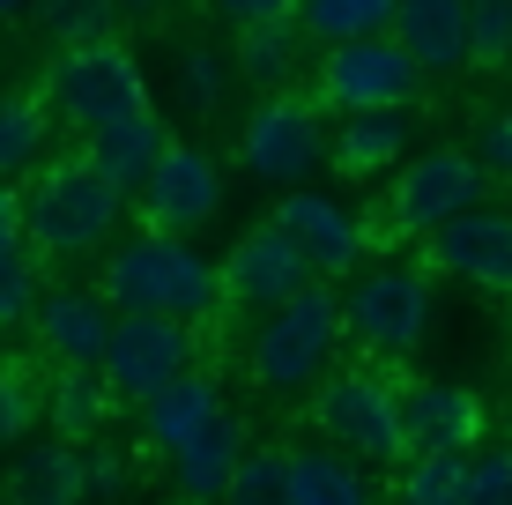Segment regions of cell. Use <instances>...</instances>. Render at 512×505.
Listing matches in <instances>:
<instances>
[{
    "instance_id": "obj_1",
    "label": "cell",
    "mask_w": 512,
    "mask_h": 505,
    "mask_svg": "<svg viewBox=\"0 0 512 505\" xmlns=\"http://www.w3.org/2000/svg\"><path fill=\"white\" fill-rule=\"evenodd\" d=\"M97 298L112 312H156V320H216L223 312V275L193 238H156V231H134L127 246L104 253V283Z\"/></svg>"
},
{
    "instance_id": "obj_2",
    "label": "cell",
    "mask_w": 512,
    "mask_h": 505,
    "mask_svg": "<svg viewBox=\"0 0 512 505\" xmlns=\"http://www.w3.org/2000/svg\"><path fill=\"white\" fill-rule=\"evenodd\" d=\"M490 171L475 164V149H423L401 164L394 194L364 216V253H394V246H423L446 223H461L468 208H483Z\"/></svg>"
},
{
    "instance_id": "obj_3",
    "label": "cell",
    "mask_w": 512,
    "mask_h": 505,
    "mask_svg": "<svg viewBox=\"0 0 512 505\" xmlns=\"http://www.w3.org/2000/svg\"><path fill=\"white\" fill-rule=\"evenodd\" d=\"M15 201H23V246L45 253V260L97 253L104 238L119 231V216H127V194L104 186L82 156H52V164H38Z\"/></svg>"
},
{
    "instance_id": "obj_4",
    "label": "cell",
    "mask_w": 512,
    "mask_h": 505,
    "mask_svg": "<svg viewBox=\"0 0 512 505\" xmlns=\"http://www.w3.org/2000/svg\"><path fill=\"white\" fill-rule=\"evenodd\" d=\"M334 350H342V290L312 283L290 305L260 312L253 342H245V372L260 394H312L334 372Z\"/></svg>"
},
{
    "instance_id": "obj_5",
    "label": "cell",
    "mask_w": 512,
    "mask_h": 505,
    "mask_svg": "<svg viewBox=\"0 0 512 505\" xmlns=\"http://www.w3.org/2000/svg\"><path fill=\"white\" fill-rule=\"evenodd\" d=\"M431 335V275L416 260H386V268H357L342 290V342H357L364 357L401 364Z\"/></svg>"
},
{
    "instance_id": "obj_6",
    "label": "cell",
    "mask_w": 512,
    "mask_h": 505,
    "mask_svg": "<svg viewBox=\"0 0 512 505\" xmlns=\"http://www.w3.org/2000/svg\"><path fill=\"white\" fill-rule=\"evenodd\" d=\"M312 431L357 468H401L409 461L401 424H394V379L372 372V364H334L320 387H312Z\"/></svg>"
},
{
    "instance_id": "obj_7",
    "label": "cell",
    "mask_w": 512,
    "mask_h": 505,
    "mask_svg": "<svg viewBox=\"0 0 512 505\" xmlns=\"http://www.w3.org/2000/svg\"><path fill=\"white\" fill-rule=\"evenodd\" d=\"M45 104L67 119V127L90 142V134L119 127V119L149 112V82H141L134 52L119 38H90V45H67L45 75Z\"/></svg>"
},
{
    "instance_id": "obj_8",
    "label": "cell",
    "mask_w": 512,
    "mask_h": 505,
    "mask_svg": "<svg viewBox=\"0 0 512 505\" xmlns=\"http://www.w3.org/2000/svg\"><path fill=\"white\" fill-rule=\"evenodd\" d=\"M416 97H423V67L394 38H357V45H334V52L312 60V104L334 112V119L409 112Z\"/></svg>"
},
{
    "instance_id": "obj_9",
    "label": "cell",
    "mask_w": 512,
    "mask_h": 505,
    "mask_svg": "<svg viewBox=\"0 0 512 505\" xmlns=\"http://www.w3.org/2000/svg\"><path fill=\"white\" fill-rule=\"evenodd\" d=\"M238 156H245V171H253L260 186L297 194V186L327 164V127H320L312 90H275V97H260L253 119H245V134H238Z\"/></svg>"
},
{
    "instance_id": "obj_10",
    "label": "cell",
    "mask_w": 512,
    "mask_h": 505,
    "mask_svg": "<svg viewBox=\"0 0 512 505\" xmlns=\"http://www.w3.org/2000/svg\"><path fill=\"white\" fill-rule=\"evenodd\" d=\"M193 357H201V327L186 320H156V312H119L112 320V342H104V387L119 394V402H149V394H164L171 379L193 372Z\"/></svg>"
},
{
    "instance_id": "obj_11",
    "label": "cell",
    "mask_w": 512,
    "mask_h": 505,
    "mask_svg": "<svg viewBox=\"0 0 512 505\" xmlns=\"http://www.w3.org/2000/svg\"><path fill=\"white\" fill-rule=\"evenodd\" d=\"M268 223L297 246V260L312 268V283H334V290H342L349 275L372 260V253H364V216H357L349 201H334V194H312V186L282 194V201L268 208Z\"/></svg>"
},
{
    "instance_id": "obj_12",
    "label": "cell",
    "mask_w": 512,
    "mask_h": 505,
    "mask_svg": "<svg viewBox=\"0 0 512 505\" xmlns=\"http://www.w3.org/2000/svg\"><path fill=\"white\" fill-rule=\"evenodd\" d=\"M134 208H141V231H156V238L208 231V223L223 216V164L208 149H193V142H171L164 164L149 171V186L134 194Z\"/></svg>"
},
{
    "instance_id": "obj_13",
    "label": "cell",
    "mask_w": 512,
    "mask_h": 505,
    "mask_svg": "<svg viewBox=\"0 0 512 505\" xmlns=\"http://www.w3.org/2000/svg\"><path fill=\"white\" fill-rule=\"evenodd\" d=\"M394 424H401V446L416 454H475L483 439V394L461 387V379H394Z\"/></svg>"
},
{
    "instance_id": "obj_14",
    "label": "cell",
    "mask_w": 512,
    "mask_h": 505,
    "mask_svg": "<svg viewBox=\"0 0 512 505\" xmlns=\"http://www.w3.org/2000/svg\"><path fill=\"white\" fill-rule=\"evenodd\" d=\"M416 268L512 298V216H505V208H468L461 223H446L438 238H423V260H416Z\"/></svg>"
},
{
    "instance_id": "obj_15",
    "label": "cell",
    "mask_w": 512,
    "mask_h": 505,
    "mask_svg": "<svg viewBox=\"0 0 512 505\" xmlns=\"http://www.w3.org/2000/svg\"><path fill=\"white\" fill-rule=\"evenodd\" d=\"M216 275H223V305H238V312H275V305H290L297 290H312V268L297 260V246L275 223H253V231L216 260Z\"/></svg>"
},
{
    "instance_id": "obj_16",
    "label": "cell",
    "mask_w": 512,
    "mask_h": 505,
    "mask_svg": "<svg viewBox=\"0 0 512 505\" xmlns=\"http://www.w3.org/2000/svg\"><path fill=\"white\" fill-rule=\"evenodd\" d=\"M112 320H119V312L104 305L97 290H52V298H38V312H30L38 342L67 364V372H97V364H104Z\"/></svg>"
},
{
    "instance_id": "obj_17",
    "label": "cell",
    "mask_w": 512,
    "mask_h": 505,
    "mask_svg": "<svg viewBox=\"0 0 512 505\" xmlns=\"http://www.w3.org/2000/svg\"><path fill=\"white\" fill-rule=\"evenodd\" d=\"M164 149H171V127H164V112H134V119H119V127H104V134H90L75 156L97 171L104 186H119V194H141L149 186V171L164 164Z\"/></svg>"
},
{
    "instance_id": "obj_18",
    "label": "cell",
    "mask_w": 512,
    "mask_h": 505,
    "mask_svg": "<svg viewBox=\"0 0 512 505\" xmlns=\"http://www.w3.org/2000/svg\"><path fill=\"white\" fill-rule=\"evenodd\" d=\"M216 416H223V387H216V372H201V364H193L186 379H171L164 394H149V402H141V446H149L156 461H171L186 439H201Z\"/></svg>"
},
{
    "instance_id": "obj_19",
    "label": "cell",
    "mask_w": 512,
    "mask_h": 505,
    "mask_svg": "<svg viewBox=\"0 0 512 505\" xmlns=\"http://www.w3.org/2000/svg\"><path fill=\"white\" fill-rule=\"evenodd\" d=\"M245 454H253V439H245V424L223 409L201 439H186L179 454L164 461V468H171V491H179L186 505H223V491H231V476H238Z\"/></svg>"
},
{
    "instance_id": "obj_20",
    "label": "cell",
    "mask_w": 512,
    "mask_h": 505,
    "mask_svg": "<svg viewBox=\"0 0 512 505\" xmlns=\"http://www.w3.org/2000/svg\"><path fill=\"white\" fill-rule=\"evenodd\" d=\"M423 75H453L468 67V0H394V30H386Z\"/></svg>"
},
{
    "instance_id": "obj_21",
    "label": "cell",
    "mask_w": 512,
    "mask_h": 505,
    "mask_svg": "<svg viewBox=\"0 0 512 505\" xmlns=\"http://www.w3.org/2000/svg\"><path fill=\"white\" fill-rule=\"evenodd\" d=\"M401 149H409V112H357L327 134V164L342 179H379L401 164Z\"/></svg>"
},
{
    "instance_id": "obj_22",
    "label": "cell",
    "mask_w": 512,
    "mask_h": 505,
    "mask_svg": "<svg viewBox=\"0 0 512 505\" xmlns=\"http://www.w3.org/2000/svg\"><path fill=\"white\" fill-rule=\"evenodd\" d=\"M290 505H379L372 468L342 461L334 446H297L290 454Z\"/></svg>"
},
{
    "instance_id": "obj_23",
    "label": "cell",
    "mask_w": 512,
    "mask_h": 505,
    "mask_svg": "<svg viewBox=\"0 0 512 505\" xmlns=\"http://www.w3.org/2000/svg\"><path fill=\"white\" fill-rule=\"evenodd\" d=\"M112 409H119V394L104 387V372H52L45 379V416H52V431H60V446H90L104 424H112Z\"/></svg>"
},
{
    "instance_id": "obj_24",
    "label": "cell",
    "mask_w": 512,
    "mask_h": 505,
    "mask_svg": "<svg viewBox=\"0 0 512 505\" xmlns=\"http://www.w3.org/2000/svg\"><path fill=\"white\" fill-rule=\"evenodd\" d=\"M90 498V483H82V446H30L23 461H15L8 476V505H82Z\"/></svg>"
},
{
    "instance_id": "obj_25",
    "label": "cell",
    "mask_w": 512,
    "mask_h": 505,
    "mask_svg": "<svg viewBox=\"0 0 512 505\" xmlns=\"http://www.w3.org/2000/svg\"><path fill=\"white\" fill-rule=\"evenodd\" d=\"M297 30L320 52L357 45V38H386L394 30V0H297Z\"/></svg>"
},
{
    "instance_id": "obj_26",
    "label": "cell",
    "mask_w": 512,
    "mask_h": 505,
    "mask_svg": "<svg viewBox=\"0 0 512 505\" xmlns=\"http://www.w3.org/2000/svg\"><path fill=\"white\" fill-rule=\"evenodd\" d=\"M305 30H297V15H282V23H260V30H238V67L245 82H260V90H282V82L297 75V60H305Z\"/></svg>"
},
{
    "instance_id": "obj_27",
    "label": "cell",
    "mask_w": 512,
    "mask_h": 505,
    "mask_svg": "<svg viewBox=\"0 0 512 505\" xmlns=\"http://www.w3.org/2000/svg\"><path fill=\"white\" fill-rule=\"evenodd\" d=\"M468 483H475V454H416L401 461L394 505H468Z\"/></svg>"
},
{
    "instance_id": "obj_28",
    "label": "cell",
    "mask_w": 512,
    "mask_h": 505,
    "mask_svg": "<svg viewBox=\"0 0 512 505\" xmlns=\"http://www.w3.org/2000/svg\"><path fill=\"white\" fill-rule=\"evenodd\" d=\"M38 156H45V104H30V97L0 104V186L38 171Z\"/></svg>"
},
{
    "instance_id": "obj_29",
    "label": "cell",
    "mask_w": 512,
    "mask_h": 505,
    "mask_svg": "<svg viewBox=\"0 0 512 505\" xmlns=\"http://www.w3.org/2000/svg\"><path fill=\"white\" fill-rule=\"evenodd\" d=\"M223 505H290V454H282V446H253V454L238 461Z\"/></svg>"
},
{
    "instance_id": "obj_30",
    "label": "cell",
    "mask_w": 512,
    "mask_h": 505,
    "mask_svg": "<svg viewBox=\"0 0 512 505\" xmlns=\"http://www.w3.org/2000/svg\"><path fill=\"white\" fill-rule=\"evenodd\" d=\"M38 312V253L23 238H0V327Z\"/></svg>"
},
{
    "instance_id": "obj_31",
    "label": "cell",
    "mask_w": 512,
    "mask_h": 505,
    "mask_svg": "<svg viewBox=\"0 0 512 505\" xmlns=\"http://www.w3.org/2000/svg\"><path fill=\"white\" fill-rule=\"evenodd\" d=\"M468 60L475 67L512 60V0H468Z\"/></svg>"
},
{
    "instance_id": "obj_32",
    "label": "cell",
    "mask_w": 512,
    "mask_h": 505,
    "mask_svg": "<svg viewBox=\"0 0 512 505\" xmlns=\"http://www.w3.org/2000/svg\"><path fill=\"white\" fill-rule=\"evenodd\" d=\"M38 409H45V394H38V379H30V364L0 357V439H23V431L38 424Z\"/></svg>"
},
{
    "instance_id": "obj_33",
    "label": "cell",
    "mask_w": 512,
    "mask_h": 505,
    "mask_svg": "<svg viewBox=\"0 0 512 505\" xmlns=\"http://www.w3.org/2000/svg\"><path fill=\"white\" fill-rule=\"evenodd\" d=\"M112 0H45V30L67 45H90V38H112Z\"/></svg>"
},
{
    "instance_id": "obj_34",
    "label": "cell",
    "mask_w": 512,
    "mask_h": 505,
    "mask_svg": "<svg viewBox=\"0 0 512 505\" xmlns=\"http://www.w3.org/2000/svg\"><path fill=\"white\" fill-rule=\"evenodd\" d=\"M468 505H512V446H475Z\"/></svg>"
},
{
    "instance_id": "obj_35",
    "label": "cell",
    "mask_w": 512,
    "mask_h": 505,
    "mask_svg": "<svg viewBox=\"0 0 512 505\" xmlns=\"http://www.w3.org/2000/svg\"><path fill=\"white\" fill-rule=\"evenodd\" d=\"M208 8H216L223 23H238V30H260V23H282V15H297V0H208Z\"/></svg>"
},
{
    "instance_id": "obj_36",
    "label": "cell",
    "mask_w": 512,
    "mask_h": 505,
    "mask_svg": "<svg viewBox=\"0 0 512 505\" xmlns=\"http://www.w3.org/2000/svg\"><path fill=\"white\" fill-rule=\"evenodd\" d=\"M475 164H483V171H505V179H512V112H498V119L483 127V149H475Z\"/></svg>"
},
{
    "instance_id": "obj_37",
    "label": "cell",
    "mask_w": 512,
    "mask_h": 505,
    "mask_svg": "<svg viewBox=\"0 0 512 505\" xmlns=\"http://www.w3.org/2000/svg\"><path fill=\"white\" fill-rule=\"evenodd\" d=\"M82 483H90V491H119V483H127V461H119L112 446H97V454H82Z\"/></svg>"
},
{
    "instance_id": "obj_38",
    "label": "cell",
    "mask_w": 512,
    "mask_h": 505,
    "mask_svg": "<svg viewBox=\"0 0 512 505\" xmlns=\"http://www.w3.org/2000/svg\"><path fill=\"white\" fill-rule=\"evenodd\" d=\"M186 97L201 104V112L216 104V52H193V60H186Z\"/></svg>"
},
{
    "instance_id": "obj_39",
    "label": "cell",
    "mask_w": 512,
    "mask_h": 505,
    "mask_svg": "<svg viewBox=\"0 0 512 505\" xmlns=\"http://www.w3.org/2000/svg\"><path fill=\"white\" fill-rule=\"evenodd\" d=\"M0 238H23V201H15V186H0Z\"/></svg>"
},
{
    "instance_id": "obj_40",
    "label": "cell",
    "mask_w": 512,
    "mask_h": 505,
    "mask_svg": "<svg viewBox=\"0 0 512 505\" xmlns=\"http://www.w3.org/2000/svg\"><path fill=\"white\" fill-rule=\"evenodd\" d=\"M164 0H112V15H156Z\"/></svg>"
},
{
    "instance_id": "obj_41",
    "label": "cell",
    "mask_w": 512,
    "mask_h": 505,
    "mask_svg": "<svg viewBox=\"0 0 512 505\" xmlns=\"http://www.w3.org/2000/svg\"><path fill=\"white\" fill-rule=\"evenodd\" d=\"M15 8H30V0H0V15H15Z\"/></svg>"
},
{
    "instance_id": "obj_42",
    "label": "cell",
    "mask_w": 512,
    "mask_h": 505,
    "mask_svg": "<svg viewBox=\"0 0 512 505\" xmlns=\"http://www.w3.org/2000/svg\"><path fill=\"white\" fill-rule=\"evenodd\" d=\"M505 327H512V312H505Z\"/></svg>"
}]
</instances>
